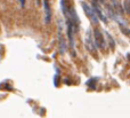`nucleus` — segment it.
<instances>
[{
  "label": "nucleus",
  "instance_id": "f257e3e1",
  "mask_svg": "<svg viewBox=\"0 0 130 118\" xmlns=\"http://www.w3.org/2000/svg\"><path fill=\"white\" fill-rule=\"evenodd\" d=\"M81 5H82V8H83V10H85V13H86V15H87V17L89 18L90 21H91L92 24H98L99 18H98V16L96 15V13H95L94 8H92V7H90L88 4H86L85 1L81 2Z\"/></svg>",
  "mask_w": 130,
  "mask_h": 118
},
{
  "label": "nucleus",
  "instance_id": "20e7f679",
  "mask_svg": "<svg viewBox=\"0 0 130 118\" xmlns=\"http://www.w3.org/2000/svg\"><path fill=\"white\" fill-rule=\"evenodd\" d=\"M92 8H94L95 13H96V15L98 16V18L101 21H103V22H107V18H106V16L103 14V11L101 10V8L98 7V4H97L96 0H92Z\"/></svg>",
  "mask_w": 130,
  "mask_h": 118
},
{
  "label": "nucleus",
  "instance_id": "7ed1b4c3",
  "mask_svg": "<svg viewBox=\"0 0 130 118\" xmlns=\"http://www.w3.org/2000/svg\"><path fill=\"white\" fill-rule=\"evenodd\" d=\"M94 40H95L97 48H99V49H104L106 47V41L103 37V33L98 29L94 30Z\"/></svg>",
  "mask_w": 130,
  "mask_h": 118
},
{
  "label": "nucleus",
  "instance_id": "9d476101",
  "mask_svg": "<svg viewBox=\"0 0 130 118\" xmlns=\"http://www.w3.org/2000/svg\"><path fill=\"white\" fill-rule=\"evenodd\" d=\"M20 2H21V6L25 7V0H20Z\"/></svg>",
  "mask_w": 130,
  "mask_h": 118
},
{
  "label": "nucleus",
  "instance_id": "423d86ee",
  "mask_svg": "<svg viewBox=\"0 0 130 118\" xmlns=\"http://www.w3.org/2000/svg\"><path fill=\"white\" fill-rule=\"evenodd\" d=\"M58 37H59V49H61V54H64V53H65V50H66V45H65V40H64L63 38H62L61 30H59Z\"/></svg>",
  "mask_w": 130,
  "mask_h": 118
},
{
  "label": "nucleus",
  "instance_id": "9b49d317",
  "mask_svg": "<svg viewBox=\"0 0 130 118\" xmlns=\"http://www.w3.org/2000/svg\"><path fill=\"white\" fill-rule=\"evenodd\" d=\"M127 56H128V59H130V54H128V55H127Z\"/></svg>",
  "mask_w": 130,
  "mask_h": 118
},
{
  "label": "nucleus",
  "instance_id": "39448f33",
  "mask_svg": "<svg viewBox=\"0 0 130 118\" xmlns=\"http://www.w3.org/2000/svg\"><path fill=\"white\" fill-rule=\"evenodd\" d=\"M43 7H45V14H46L45 22L47 24H49L50 21H52V9H50L49 6V0H43Z\"/></svg>",
  "mask_w": 130,
  "mask_h": 118
},
{
  "label": "nucleus",
  "instance_id": "1a4fd4ad",
  "mask_svg": "<svg viewBox=\"0 0 130 118\" xmlns=\"http://www.w3.org/2000/svg\"><path fill=\"white\" fill-rule=\"evenodd\" d=\"M120 30H121V32L123 34H126L128 38H130V30L128 29V28H126L124 25H120Z\"/></svg>",
  "mask_w": 130,
  "mask_h": 118
},
{
  "label": "nucleus",
  "instance_id": "f03ea898",
  "mask_svg": "<svg viewBox=\"0 0 130 118\" xmlns=\"http://www.w3.org/2000/svg\"><path fill=\"white\" fill-rule=\"evenodd\" d=\"M85 45H86V48L89 50L90 53L95 54L96 53V44H95V40H94V36L91 34V31H88L86 33V38H85Z\"/></svg>",
  "mask_w": 130,
  "mask_h": 118
},
{
  "label": "nucleus",
  "instance_id": "6e6552de",
  "mask_svg": "<svg viewBox=\"0 0 130 118\" xmlns=\"http://www.w3.org/2000/svg\"><path fill=\"white\" fill-rule=\"evenodd\" d=\"M123 9L126 14L130 15V0H124L123 1Z\"/></svg>",
  "mask_w": 130,
  "mask_h": 118
},
{
  "label": "nucleus",
  "instance_id": "0eeeda50",
  "mask_svg": "<svg viewBox=\"0 0 130 118\" xmlns=\"http://www.w3.org/2000/svg\"><path fill=\"white\" fill-rule=\"evenodd\" d=\"M105 34H106V37L108 38V43H110V47L112 48V49H114V47H115V43H114V39L112 38V36H111L110 33H108L107 31H105Z\"/></svg>",
  "mask_w": 130,
  "mask_h": 118
}]
</instances>
